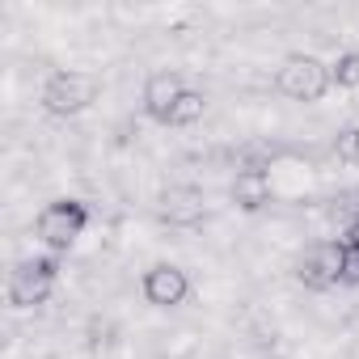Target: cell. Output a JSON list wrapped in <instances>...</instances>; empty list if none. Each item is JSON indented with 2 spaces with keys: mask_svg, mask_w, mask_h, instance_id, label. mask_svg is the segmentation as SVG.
<instances>
[{
  "mask_svg": "<svg viewBox=\"0 0 359 359\" xmlns=\"http://www.w3.org/2000/svg\"><path fill=\"white\" fill-rule=\"evenodd\" d=\"M102 93V81L93 72H76V68H64V72H51L47 85H43V106L60 118H72L81 110H89Z\"/></svg>",
  "mask_w": 359,
  "mask_h": 359,
  "instance_id": "1",
  "label": "cell"
},
{
  "mask_svg": "<svg viewBox=\"0 0 359 359\" xmlns=\"http://www.w3.org/2000/svg\"><path fill=\"white\" fill-rule=\"evenodd\" d=\"M85 224H89V208L85 203H76V199H55V203H47L43 212H39V220H34V233H39V241L47 245V250H68V245H76V237L85 233Z\"/></svg>",
  "mask_w": 359,
  "mask_h": 359,
  "instance_id": "2",
  "label": "cell"
},
{
  "mask_svg": "<svg viewBox=\"0 0 359 359\" xmlns=\"http://www.w3.org/2000/svg\"><path fill=\"white\" fill-rule=\"evenodd\" d=\"M330 85V64H321L317 55H287L279 68V93H287L292 102H321Z\"/></svg>",
  "mask_w": 359,
  "mask_h": 359,
  "instance_id": "3",
  "label": "cell"
},
{
  "mask_svg": "<svg viewBox=\"0 0 359 359\" xmlns=\"http://www.w3.org/2000/svg\"><path fill=\"white\" fill-rule=\"evenodd\" d=\"M300 279L313 292L346 283V245L342 241H317V245H309L304 258H300Z\"/></svg>",
  "mask_w": 359,
  "mask_h": 359,
  "instance_id": "4",
  "label": "cell"
},
{
  "mask_svg": "<svg viewBox=\"0 0 359 359\" xmlns=\"http://www.w3.org/2000/svg\"><path fill=\"white\" fill-rule=\"evenodd\" d=\"M55 258H22L18 262V271L9 275V300L18 304V309H34V304H43L47 296H51V287H55Z\"/></svg>",
  "mask_w": 359,
  "mask_h": 359,
  "instance_id": "5",
  "label": "cell"
},
{
  "mask_svg": "<svg viewBox=\"0 0 359 359\" xmlns=\"http://www.w3.org/2000/svg\"><path fill=\"white\" fill-rule=\"evenodd\" d=\"M144 296H148V304H156V309H173V304H182V300L191 296V279H187L182 266L161 262V266H152V271L144 275Z\"/></svg>",
  "mask_w": 359,
  "mask_h": 359,
  "instance_id": "6",
  "label": "cell"
},
{
  "mask_svg": "<svg viewBox=\"0 0 359 359\" xmlns=\"http://www.w3.org/2000/svg\"><path fill=\"white\" fill-rule=\"evenodd\" d=\"M182 93H187V85H182L177 72H152L144 81V114L156 118V123H169V110Z\"/></svg>",
  "mask_w": 359,
  "mask_h": 359,
  "instance_id": "7",
  "label": "cell"
},
{
  "mask_svg": "<svg viewBox=\"0 0 359 359\" xmlns=\"http://www.w3.org/2000/svg\"><path fill=\"white\" fill-rule=\"evenodd\" d=\"M233 203L245 212H258L262 203H271V177L266 169H237L233 177Z\"/></svg>",
  "mask_w": 359,
  "mask_h": 359,
  "instance_id": "8",
  "label": "cell"
},
{
  "mask_svg": "<svg viewBox=\"0 0 359 359\" xmlns=\"http://www.w3.org/2000/svg\"><path fill=\"white\" fill-rule=\"evenodd\" d=\"M161 216L173 220V224H199L203 220V195L191 191V187H173V191H165Z\"/></svg>",
  "mask_w": 359,
  "mask_h": 359,
  "instance_id": "9",
  "label": "cell"
},
{
  "mask_svg": "<svg viewBox=\"0 0 359 359\" xmlns=\"http://www.w3.org/2000/svg\"><path fill=\"white\" fill-rule=\"evenodd\" d=\"M208 114V97L199 93V89H187L182 97L173 102V110H169V127H191V123H199Z\"/></svg>",
  "mask_w": 359,
  "mask_h": 359,
  "instance_id": "10",
  "label": "cell"
},
{
  "mask_svg": "<svg viewBox=\"0 0 359 359\" xmlns=\"http://www.w3.org/2000/svg\"><path fill=\"white\" fill-rule=\"evenodd\" d=\"M330 81L338 89H359V51H342L334 64H330Z\"/></svg>",
  "mask_w": 359,
  "mask_h": 359,
  "instance_id": "11",
  "label": "cell"
},
{
  "mask_svg": "<svg viewBox=\"0 0 359 359\" xmlns=\"http://www.w3.org/2000/svg\"><path fill=\"white\" fill-rule=\"evenodd\" d=\"M334 152H338V161H346V165H359V127H346V131H338V140H334Z\"/></svg>",
  "mask_w": 359,
  "mask_h": 359,
  "instance_id": "12",
  "label": "cell"
},
{
  "mask_svg": "<svg viewBox=\"0 0 359 359\" xmlns=\"http://www.w3.org/2000/svg\"><path fill=\"white\" fill-rule=\"evenodd\" d=\"M346 283H359V254L346 250Z\"/></svg>",
  "mask_w": 359,
  "mask_h": 359,
  "instance_id": "13",
  "label": "cell"
},
{
  "mask_svg": "<svg viewBox=\"0 0 359 359\" xmlns=\"http://www.w3.org/2000/svg\"><path fill=\"white\" fill-rule=\"evenodd\" d=\"M342 245H346L351 254H359V220H355V224L346 229V237H342Z\"/></svg>",
  "mask_w": 359,
  "mask_h": 359,
  "instance_id": "14",
  "label": "cell"
}]
</instances>
